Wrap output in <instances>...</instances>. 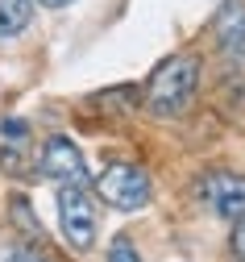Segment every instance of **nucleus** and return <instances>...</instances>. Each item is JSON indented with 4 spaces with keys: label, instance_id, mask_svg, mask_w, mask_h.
Listing matches in <instances>:
<instances>
[{
    "label": "nucleus",
    "instance_id": "nucleus-1",
    "mask_svg": "<svg viewBox=\"0 0 245 262\" xmlns=\"http://www.w3.org/2000/svg\"><path fill=\"white\" fill-rule=\"evenodd\" d=\"M195 88H199V58L170 54L166 62H158V71L146 83V108L154 117H179L195 100Z\"/></svg>",
    "mask_w": 245,
    "mask_h": 262
},
{
    "label": "nucleus",
    "instance_id": "nucleus-2",
    "mask_svg": "<svg viewBox=\"0 0 245 262\" xmlns=\"http://www.w3.org/2000/svg\"><path fill=\"white\" fill-rule=\"evenodd\" d=\"M96 191L104 195V204H113L121 212H137L150 200V175L142 167H133V162H113V167L100 171Z\"/></svg>",
    "mask_w": 245,
    "mask_h": 262
},
{
    "label": "nucleus",
    "instance_id": "nucleus-3",
    "mask_svg": "<svg viewBox=\"0 0 245 262\" xmlns=\"http://www.w3.org/2000/svg\"><path fill=\"white\" fill-rule=\"evenodd\" d=\"M58 225H62V237L75 250H92V242H96V208H92V195H87L83 183H62L58 187Z\"/></svg>",
    "mask_w": 245,
    "mask_h": 262
},
{
    "label": "nucleus",
    "instance_id": "nucleus-4",
    "mask_svg": "<svg viewBox=\"0 0 245 262\" xmlns=\"http://www.w3.org/2000/svg\"><path fill=\"white\" fill-rule=\"evenodd\" d=\"M195 195L208 212H216L225 221L245 216V175H237V171H208L195 183Z\"/></svg>",
    "mask_w": 245,
    "mask_h": 262
},
{
    "label": "nucleus",
    "instance_id": "nucleus-5",
    "mask_svg": "<svg viewBox=\"0 0 245 262\" xmlns=\"http://www.w3.org/2000/svg\"><path fill=\"white\" fill-rule=\"evenodd\" d=\"M38 167H42V175L54 179L58 187H62V183H83V154H79V146H75L71 138H62V134L46 138Z\"/></svg>",
    "mask_w": 245,
    "mask_h": 262
},
{
    "label": "nucleus",
    "instance_id": "nucleus-6",
    "mask_svg": "<svg viewBox=\"0 0 245 262\" xmlns=\"http://www.w3.org/2000/svg\"><path fill=\"white\" fill-rule=\"evenodd\" d=\"M216 42H220L225 54L245 58V5L241 0L220 5V13H216Z\"/></svg>",
    "mask_w": 245,
    "mask_h": 262
},
{
    "label": "nucleus",
    "instance_id": "nucleus-7",
    "mask_svg": "<svg viewBox=\"0 0 245 262\" xmlns=\"http://www.w3.org/2000/svg\"><path fill=\"white\" fill-rule=\"evenodd\" d=\"M33 17V0H0V38H17Z\"/></svg>",
    "mask_w": 245,
    "mask_h": 262
},
{
    "label": "nucleus",
    "instance_id": "nucleus-8",
    "mask_svg": "<svg viewBox=\"0 0 245 262\" xmlns=\"http://www.w3.org/2000/svg\"><path fill=\"white\" fill-rule=\"evenodd\" d=\"M0 262H50V254H42L29 242H5L0 246Z\"/></svg>",
    "mask_w": 245,
    "mask_h": 262
},
{
    "label": "nucleus",
    "instance_id": "nucleus-9",
    "mask_svg": "<svg viewBox=\"0 0 245 262\" xmlns=\"http://www.w3.org/2000/svg\"><path fill=\"white\" fill-rule=\"evenodd\" d=\"M108 262H142V258H137V250H133L129 237H117V242L108 246Z\"/></svg>",
    "mask_w": 245,
    "mask_h": 262
},
{
    "label": "nucleus",
    "instance_id": "nucleus-10",
    "mask_svg": "<svg viewBox=\"0 0 245 262\" xmlns=\"http://www.w3.org/2000/svg\"><path fill=\"white\" fill-rule=\"evenodd\" d=\"M229 242H233V254H237V258L245 262V216H241V221L233 225V237H229Z\"/></svg>",
    "mask_w": 245,
    "mask_h": 262
},
{
    "label": "nucleus",
    "instance_id": "nucleus-11",
    "mask_svg": "<svg viewBox=\"0 0 245 262\" xmlns=\"http://www.w3.org/2000/svg\"><path fill=\"white\" fill-rule=\"evenodd\" d=\"M0 134H5L9 142H25L29 129H25V121H5V125H0Z\"/></svg>",
    "mask_w": 245,
    "mask_h": 262
},
{
    "label": "nucleus",
    "instance_id": "nucleus-12",
    "mask_svg": "<svg viewBox=\"0 0 245 262\" xmlns=\"http://www.w3.org/2000/svg\"><path fill=\"white\" fill-rule=\"evenodd\" d=\"M38 5H46V9H66L71 0H38Z\"/></svg>",
    "mask_w": 245,
    "mask_h": 262
}]
</instances>
